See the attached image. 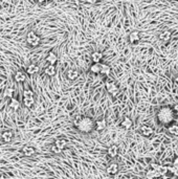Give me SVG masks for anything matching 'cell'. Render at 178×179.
Listing matches in <instances>:
<instances>
[{"label":"cell","instance_id":"5bb4252c","mask_svg":"<svg viewBox=\"0 0 178 179\" xmlns=\"http://www.w3.org/2000/svg\"><path fill=\"white\" fill-rule=\"evenodd\" d=\"M14 79H15V81L17 83H22L25 81L26 76H25V74L22 71H17L15 73V76H14Z\"/></svg>","mask_w":178,"mask_h":179},{"label":"cell","instance_id":"4316f807","mask_svg":"<svg viewBox=\"0 0 178 179\" xmlns=\"http://www.w3.org/2000/svg\"><path fill=\"white\" fill-rule=\"evenodd\" d=\"M90 71L93 73H100L101 72V64L94 63L91 67H90Z\"/></svg>","mask_w":178,"mask_h":179},{"label":"cell","instance_id":"7402d4cb","mask_svg":"<svg viewBox=\"0 0 178 179\" xmlns=\"http://www.w3.org/2000/svg\"><path fill=\"white\" fill-rule=\"evenodd\" d=\"M110 71H111V68L110 66H108L107 64H101V73L102 74H105V76H108V74H110Z\"/></svg>","mask_w":178,"mask_h":179},{"label":"cell","instance_id":"4fadbf2b","mask_svg":"<svg viewBox=\"0 0 178 179\" xmlns=\"http://www.w3.org/2000/svg\"><path fill=\"white\" fill-rule=\"evenodd\" d=\"M79 76V71L77 69H74V68H71L67 71V78L71 81H74L76 80Z\"/></svg>","mask_w":178,"mask_h":179},{"label":"cell","instance_id":"8992f818","mask_svg":"<svg viewBox=\"0 0 178 179\" xmlns=\"http://www.w3.org/2000/svg\"><path fill=\"white\" fill-rule=\"evenodd\" d=\"M141 133L146 137H149L153 134V129L150 127V126H147V125H144L141 127Z\"/></svg>","mask_w":178,"mask_h":179},{"label":"cell","instance_id":"ffe728a7","mask_svg":"<svg viewBox=\"0 0 178 179\" xmlns=\"http://www.w3.org/2000/svg\"><path fill=\"white\" fill-rule=\"evenodd\" d=\"M23 104L26 108H31L33 105L35 104V99L34 97H23Z\"/></svg>","mask_w":178,"mask_h":179},{"label":"cell","instance_id":"d590c367","mask_svg":"<svg viewBox=\"0 0 178 179\" xmlns=\"http://www.w3.org/2000/svg\"><path fill=\"white\" fill-rule=\"evenodd\" d=\"M38 2L39 3H42V2H44V1H45V0H37Z\"/></svg>","mask_w":178,"mask_h":179},{"label":"cell","instance_id":"1f68e13d","mask_svg":"<svg viewBox=\"0 0 178 179\" xmlns=\"http://www.w3.org/2000/svg\"><path fill=\"white\" fill-rule=\"evenodd\" d=\"M160 167V164H151V169H154V170H158Z\"/></svg>","mask_w":178,"mask_h":179},{"label":"cell","instance_id":"6da1fadb","mask_svg":"<svg viewBox=\"0 0 178 179\" xmlns=\"http://www.w3.org/2000/svg\"><path fill=\"white\" fill-rule=\"evenodd\" d=\"M175 111L169 106L161 107L158 112H157V119L160 124L165 125V126H169L173 123L175 119Z\"/></svg>","mask_w":178,"mask_h":179},{"label":"cell","instance_id":"9c48e42d","mask_svg":"<svg viewBox=\"0 0 178 179\" xmlns=\"http://www.w3.org/2000/svg\"><path fill=\"white\" fill-rule=\"evenodd\" d=\"M146 177H147L148 179H154V178H158V177H161V176H160V174L158 173L156 170L150 169V170L147 172V174H146Z\"/></svg>","mask_w":178,"mask_h":179},{"label":"cell","instance_id":"7a4b0ae2","mask_svg":"<svg viewBox=\"0 0 178 179\" xmlns=\"http://www.w3.org/2000/svg\"><path fill=\"white\" fill-rule=\"evenodd\" d=\"M74 125L78 128V130L84 134H89L90 132H92L93 128H95V123L93 121V119L88 116L81 117L80 119L74 121Z\"/></svg>","mask_w":178,"mask_h":179},{"label":"cell","instance_id":"603a6c76","mask_svg":"<svg viewBox=\"0 0 178 179\" xmlns=\"http://www.w3.org/2000/svg\"><path fill=\"white\" fill-rule=\"evenodd\" d=\"M45 73L47 74V76H55L56 74V67H55V65H50L49 64L48 66L46 67L45 68Z\"/></svg>","mask_w":178,"mask_h":179},{"label":"cell","instance_id":"3957f363","mask_svg":"<svg viewBox=\"0 0 178 179\" xmlns=\"http://www.w3.org/2000/svg\"><path fill=\"white\" fill-rule=\"evenodd\" d=\"M40 37L38 36L35 32H33V30L28 32L27 35H26V42L31 47H37L40 44Z\"/></svg>","mask_w":178,"mask_h":179},{"label":"cell","instance_id":"f1b7e54d","mask_svg":"<svg viewBox=\"0 0 178 179\" xmlns=\"http://www.w3.org/2000/svg\"><path fill=\"white\" fill-rule=\"evenodd\" d=\"M34 97V92H33L31 89L24 90V92H23V97Z\"/></svg>","mask_w":178,"mask_h":179},{"label":"cell","instance_id":"8fae6325","mask_svg":"<svg viewBox=\"0 0 178 179\" xmlns=\"http://www.w3.org/2000/svg\"><path fill=\"white\" fill-rule=\"evenodd\" d=\"M117 154H118V148H117V146L112 145V146L109 147V149H108V155H109L110 157H112V158L116 157Z\"/></svg>","mask_w":178,"mask_h":179},{"label":"cell","instance_id":"e0dca14e","mask_svg":"<svg viewBox=\"0 0 178 179\" xmlns=\"http://www.w3.org/2000/svg\"><path fill=\"white\" fill-rule=\"evenodd\" d=\"M106 126H107V124H106V121H105V119H100V121H95V129L98 131L104 130L105 128H106Z\"/></svg>","mask_w":178,"mask_h":179},{"label":"cell","instance_id":"d6986e66","mask_svg":"<svg viewBox=\"0 0 178 179\" xmlns=\"http://www.w3.org/2000/svg\"><path fill=\"white\" fill-rule=\"evenodd\" d=\"M22 152H23V154L26 155V156H29V155H33L35 154V150L34 147H31V146H26V147H23V149H22Z\"/></svg>","mask_w":178,"mask_h":179},{"label":"cell","instance_id":"74e56055","mask_svg":"<svg viewBox=\"0 0 178 179\" xmlns=\"http://www.w3.org/2000/svg\"><path fill=\"white\" fill-rule=\"evenodd\" d=\"M0 179H4V177H3V176H0Z\"/></svg>","mask_w":178,"mask_h":179},{"label":"cell","instance_id":"d4e9b609","mask_svg":"<svg viewBox=\"0 0 178 179\" xmlns=\"http://www.w3.org/2000/svg\"><path fill=\"white\" fill-rule=\"evenodd\" d=\"M138 40H139V34H138L137 32H132V33L129 35V41L131 43L137 42Z\"/></svg>","mask_w":178,"mask_h":179},{"label":"cell","instance_id":"83f0119b","mask_svg":"<svg viewBox=\"0 0 178 179\" xmlns=\"http://www.w3.org/2000/svg\"><path fill=\"white\" fill-rule=\"evenodd\" d=\"M13 94H14V89H13L12 87H7V88H5V90H4L3 95L5 97H11V99H12Z\"/></svg>","mask_w":178,"mask_h":179},{"label":"cell","instance_id":"277c9868","mask_svg":"<svg viewBox=\"0 0 178 179\" xmlns=\"http://www.w3.org/2000/svg\"><path fill=\"white\" fill-rule=\"evenodd\" d=\"M105 87L107 89V91L112 95H116L117 92H118V88H117L116 84L113 82V81H107L105 83Z\"/></svg>","mask_w":178,"mask_h":179},{"label":"cell","instance_id":"30bf717a","mask_svg":"<svg viewBox=\"0 0 178 179\" xmlns=\"http://www.w3.org/2000/svg\"><path fill=\"white\" fill-rule=\"evenodd\" d=\"M168 131L170 134H172L174 136H178V125L172 123L171 125L168 126Z\"/></svg>","mask_w":178,"mask_h":179},{"label":"cell","instance_id":"2e32d148","mask_svg":"<svg viewBox=\"0 0 178 179\" xmlns=\"http://www.w3.org/2000/svg\"><path fill=\"white\" fill-rule=\"evenodd\" d=\"M9 106L11 109L13 110H18L19 107H20V102H19L17 99H14V97H12L11 99V102H9Z\"/></svg>","mask_w":178,"mask_h":179},{"label":"cell","instance_id":"cb8c5ba5","mask_svg":"<svg viewBox=\"0 0 178 179\" xmlns=\"http://www.w3.org/2000/svg\"><path fill=\"white\" fill-rule=\"evenodd\" d=\"M103 58V55H102V52H94L92 54V61L94 62V63H100Z\"/></svg>","mask_w":178,"mask_h":179},{"label":"cell","instance_id":"9a60e30c","mask_svg":"<svg viewBox=\"0 0 178 179\" xmlns=\"http://www.w3.org/2000/svg\"><path fill=\"white\" fill-rule=\"evenodd\" d=\"M39 71V67L36 65V64H29L27 67H26V72L28 74H35Z\"/></svg>","mask_w":178,"mask_h":179},{"label":"cell","instance_id":"d6a6232c","mask_svg":"<svg viewBox=\"0 0 178 179\" xmlns=\"http://www.w3.org/2000/svg\"><path fill=\"white\" fill-rule=\"evenodd\" d=\"M173 175L176 177H178V169L177 168H175V170H174V173H173Z\"/></svg>","mask_w":178,"mask_h":179},{"label":"cell","instance_id":"52a82bcc","mask_svg":"<svg viewBox=\"0 0 178 179\" xmlns=\"http://www.w3.org/2000/svg\"><path fill=\"white\" fill-rule=\"evenodd\" d=\"M106 171H107V173L109 174V175H115V174H117V172H118V164H114V162L113 164H110L107 167Z\"/></svg>","mask_w":178,"mask_h":179},{"label":"cell","instance_id":"5b68a950","mask_svg":"<svg viewBox=\"0 0 178 179\" xmlns=\"http://www.w3.org/2000/svg\"><path fill=\"white\" fill-rule=\"evenodd\" d=\"M13 136H14V134H13L12 131H9V130L3 131L2 133H1V139H2L4 143H11L13 139Z\"/></svg>","mask_w":178,"mask_h":179},{"label":"cell","instance_id":"f546056e","mask_svg":"<svg viewBox=\"0 0 178 179\" xmlns=\"http://www.w3.org/2000/svg\"><path fill=\"white\" fill-rule=\"evenodd\" d=\"M50 150H52V152H54V153H56V154H59V153H61V152H62V150L60 149L59 147H57V146H56L55 143H54V145H52V146L50 147Z\"/></svg>","mask_w":178,"mask_h":179},{"label":"cell","instance_id":"ac0fdd59","mask_svg":"<svg viewBox=\"0 0 178 179\" xmlns=\"http://www.w3.org/2000/svg\"><path fill=\"white\" fill-rule=\"evenodd\" d=\"M170 38H171V34H170L169 30H163L161 32L159 35V39L163 41V42H167V41H169Z\"/></svg>","mask_w":178,"mask_h":179},{"label":"cell","instance_id":"44dd1931","mask_svg":"<svg viewBox=\"0 0 178 179\" xmlns=\"http://www.w3.org/2000/svg\"><path fill=\"white\" fill-rule=\"evenodd\" d=\"M55 145L57 147H59L61 150H63L65 147L67 146V140L64 139V138H59V139H57L55 141Z\"/></svg>","mask_w":178,"mask_h":179},{"label":"cell","instance_id":"836d02e7","mask_svg":"<svg viewBox=\"0 0 178 179\" xmlns=\"http://www.w3.org/2000/svg\"><path fill=\"white\" fill-rule=\"evenodd\" d=\"M174 111H175L176 114H178V104H176L175 106H174Z\"/></svg>","mask_w":178,"mask_h":179},{"label":"cell","instance_id":"7c38bea8","mask_svg":"<svg viewBox=\"0 0 178 179\" xmlns=\"http://www.w3.org/2000/svg\"><path fill=\"white\" fill-rule=\"evenodd\" d=\"M46 61H47L50 65H55V64L57 63V61H58V57H57L56 54H54V52H49L48 55H47V57H46Z\"/></svg>","mask_w":178,"mask_h":179},{"label":"cell","instance_id":"ba28073f","mask_svg":"<svg viewBox=\"0 0 178 179\" xmlns=\"http://www.w3.org/2000/svg\"><path fill=\"white\" fill-rule=\"evenodd\" d=\"M132 125H133V121L130 117H125L123 121H120V127L124 128V129H126V130L130 129V128L132 127Z\"/></svg>","mask_w":178,"mask_h":179},{"label":"cell","instance_id":"e575fe53","mask_svg":"<svg viewBox=\"0 0 178 179\" xmlns=\"http://www.w3.org/2000/svg\"><path fill=\"white\" fill-rule=\"evenodd\" d=\"M87 1H88L89 3H92V4L95 2H98V0H87Z\"/></svg>","mask_w":178,"mask_h":179},{"label":"cell","instance_id":"4dcf8cb0","mask_svg":"<svg viewBox=\"0 0 178 179\" xmlns=\"http://www.w3.org/2000/svg\"><path fill=\"white\" fill-rule=\"evenodd\" d=\"M174 168H177L178 169V157L174 158V160H173V164H172Z\"/></svg>","mask_w":178,"mask_h":179},{"label":"cell","instance_id":"484cf974","mask_svg":"<svg viewBox=\"0 0 178 179\" xmlns=\"http://www.w3.org/2000/svg\"><path fill=\"white\" fill-rule=\"evenodd\" d=\"M157 172L160 174V176L163 177V176H166V175H168L169 174V170H168V167L167 166H161L160 164V167L159 169L157 170Z\"/></svg>","mask_w":178,"mask_h":179},{"label":"cell","instance_id":"8d00e7d4","mask_svg":"<svg viewBox=\"0 0 178 179\" xmlns=\"http://www.w3.org/2000/svg\"><path fill=\"white\" fill-rule=\"evenodd\" d=\"M175 81H176V82L178 83V76H177V78H176V79H175Z\"/></svg>","mask_w":178,"mask_h":179}]
</instances>
